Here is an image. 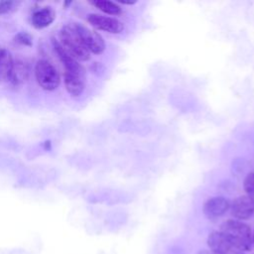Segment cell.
Instances as JSON below:
<instances>
[{
    "label": "cell",
    "instance_id": "6da1fadb",
    "mask_svg": "<svg viewBox=\"0 0 254 254\" xmlns=\"http://www.w3.org/2000/svg\"><path fill=\"white\" fill-rule=\"evenodd\" d=\"M55 51L64 66V85L66 91L73 97L79 96L85 88V72L82 65L70 57L60 45L59 41L53 40Z\"/></svg>",
    "mask_w": 254,
    "mask_h": 254
},
{
    "label": "cell",
    "instance_id": "7a4b0ae2",
    "mask_svg": "<svg viewBox=\"0 0 254 254\" xmlns=\"http://www.w3.org/2000/svg\"><path fill=\"white\" fill-rule=\"evenodd\" d=\"M220 231L229 239L232 246L242 252L249 251L252 246V230L240 220L228 219L220 226Z\"/></svg>",
    "mask_w": 254,
    "mask_h": 254
},
{
    "label": "cell",
    "instance_id": "3957f363",
    "mask_svg": "<svg viewBox=\"0 0 254 254\" xmlns=\"http://www.w3.org/2000/svg\"><path fill=\"white\" fill-rule=\"evenodd\" d=\"M60 45L77 62H85L90 58V53L84 46L73 23L64 25L60 31Z\"/></svg>",
    "mask_w": 254,
    "mask_h": 254
},
{
    "label": "cell",
    "instance_id": "277c9868",
    "mask_svg": "<svg viewBox=\"0 0 254 254\" xmlns=\"http://www.w3.org/2000/svg\"><path fill=\"white\" fill-rule=\"evenodd\" d=\"M35 76L38 84L45 90L52 91L58 88L61 82L57 68L47 60H40L35 65Z\"/></svg>",
    "mask_w": 254,
    "mask_h": 254
},
{
    "label": "cell",
    "instance_id": "5b68a950",
    "mask_svg": "<svg viewBox=\"0 0 254 254\" xmlns=\"http://www.w3.org/2000/svg\"><path fill=\"white\" fill-rule=\"evenodd\" d=\"M75 28L90 54L100 55L105 50V42L103 38L94 30H91L79 23H74Z\"/></svg>",
    "mask_w": 254,
    "mask_h": 254
},
{
    "label": "cell",
    "instance_id": "8992f818",
    "mask_svg": "<svg viewBox=\"0 0 254 254\" xmlns=\"http://www.w3.org/2000/svg\"><path fill=\"white\" fill-rule=\"evenodd\" d=\"M229 208L231 215L236 220L249 219L254 214V198L248 194L240 195L232 201Z\"/></svg>",
    "mask_w": 254,
    "mask_h": 254
},
{
    "label": "cell",
    "instance_id": "52a82bcc",
    "mask_svg": "<svg viewBox=\"0 0 254 254\" xmlns=\"http://www.w3.org/2000/svg\"><path fill=\"white\" fill-rule=\"evenodd\" d=\"M87 21L95 29L111 34H119L124 30L123 23L113 17L92 13L87 16Z\"/></svg>",
    "mask_w": 254,
    "mask_h": 254
},
{
    "label": "cell",
    "instance_id": "ba28073f",
    "mask_svg": "<svg viewBox=\"0 0 254 254\" xmlns=\"http://www.w3.org/2000/svg\"><path fill=\"white\" fill-rule=\"evenodd\" d=\"M230 207L229 201L222 196L208 198L202 207L204 215L209 219H215L222 216Z\"/></svg>",
    "mask_w": 254,
    "mask_h": 254
},
{
    "label": "cell",
    "instance_id": "9c48e42d",
    "mask_svg": "<svg viewBox=\"0 0 254 254\" xmlns=\"http://www.w3.org/2000/svg\"><path fill=\"white\" fill-rule=\"evenodd\" d=\"M207 246L217 254H228L234 247L221 231H212L207 237Z\"/></svg>",
    "mask_w": 254,
    "mask_h": 254
},
{
    "label": "cell",
    "instance_id": "30bf717a",
    "mask_svg": "<svg viewBox=\"0 0 254 254\" xmlns=\"http://www.w3.org/2000/svg\"><path fill=\"white\" fill-rule=\"evenodd\" d=\"M56 18V12L51 7H44L33 13L31 22L37 29H43L50 26Z\"/></svg>",
    "mask_w": 254,
    "mask_h": 254
},
{
    "label": "cell",
    "instance_id": "8fae6325",
    "mask_svg": "<svg viewBox=\"0 0 254 254\" xmlns=\"http://www.w3.org/2000/svg\"><path fill=\"white\" fill-rule=\"evenodd\" d=\"M13 63L14 61L10 52L5 49L0 50V83L9 81Z\"/></svg>",
    "mask_w": 254,
    "mask_h": 254
},
{
    "label": "cell",
    "instance_id": "7c38bea8",
    "mask_svg": "<svg viewBox=\"0 0 254 254\" xmlns=\"http://www.w3.org/2000/svg\"><path fill=\"white\" fill-rule=\"evenodd\" d=\"M28 75V68L24 62L22 61H15L13 63V67L11 70V74L9 77V81L13 85H20L22 84Z\"/></svg>",
    "mask_w": 254,
    "mask_h": 254
},
{
    "label": "cell",
    "instance_id": "4fadbf2b",
    "mask_svg": "<svg viewBox=\"0 0 254 254\" xmlns=\"http://www.w3.org/2000/svg\"><path fill=\"white\" fill-rule=\"evenodd\" d=\"M94 7L99 9L105 14L108 15H119L121 14L122 10L119 5H117L114 2L111 1H105V0H95L90 2Z\"/></svg>",
    "mask_w": 254,
    "mask_h": 254
},
{
    "label": "cell",
    "instance_id": "5bb4252c",
    "mask_svg": "<svg viewBox=\"0 0 254 254\" xmlns=\"http://www.w3.org/2000/svg\"><path fill=\"white\" fill-rule=\"evenodd\" d=\"M243 188L244 190L248 195H253L254 194V172L249 173L243 182Z\"/></svg>",
    "mask_w": 254,
    "mask_h": 254
},
{
    "label": "cell",
    "instance_id": "9a60e30c",
    "mask_svg": "<svg viewBox=\"0 0 254 254\" xmlns=\"http://www.w3.org/2000/svg\"><path fill=\"white\" fill-rule=\"evenodd\" d=\"M15 42L20 44V45L31 46L32 45V37L29 34H27L25 32H22V33H19V34L16 35Z\"/></svg>",
    "mask_w": 254,
    "mask_h": 254
},
{
    "label": "cell",
    "instance_id": "2e32d148",
    "mask_svg": "<svg viewBox=\"0 0 254 254\" xmlns=\"http://www.w3.org/2000/svg\"><path fill=\"white\" fill-rule=\"evenodd\" d=\"M17 6V3L15 1H0V15L6 14Z\"/></svg>",
    "mask_w": 254,
    "mask_h": 254
},
{
    "label": "cell",
    "instance_id": "e0dca14e",
    "mask_svg": "<svg viewBox=\"0 0 254 254\" xmlns=\"http://www.w3.org/2000/svg\"><path fill=\"white\" fill-rule=\"evenodd\" d=\"M197 254H217V253H214V252H212V251H210V250L203 249V250L198 251V253H197Z\"/></svg>",
    "mask_w": 254,
    "mask_h": 254
},
{
    "label": "cell",
    "instance_id": "ac0fdd59",
    "mask_svg": "<svg viewBox=\"0 0 254 254\" xmlns=\"http://www.w3.org/2000/svg\"><path fill=\"white\" fill-rule=\"evenodd\" d=\"M228 254H245V252H242V251H240V250H237V249L233 248Z\"/></svg>",
    "mask_w": 254,
    "mask_h": 254
},
{
    "label": "cell",
    "instance_id": "d6986e66",
    "mask_svg": "<svg viewBox=\"0 0 254 254\" xmlns=\"http://www.w3.org/2000/svg\"><path fill=\"white\" fill-rule=\"evenodd\" d=\"M252 243L254 244V229H253V232H252Z\"/></svg>",
    "mask_w": 254,
    "mask_h": 254
}]
</instances>
